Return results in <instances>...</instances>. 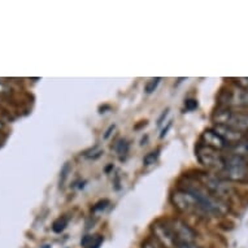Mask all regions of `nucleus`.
Segmentation results:
<instances>
[{
    "mask_svg": "<svg viewBox=\"0 0 248 248\" xmlns=\"http://www.w3.org/2000/svg\"><path fill=\"white\" fill-rule=\"evenodd\" d=\"M152 232L159 244L164 248H177V240L167 221H157L152 225Z\"/></svg>",
    "mask_w": 248,
    "mask_h": 248,
    "instance_id": "8",
    "label": "nucleus"
},
{
    "mask_svg": "<svg viewBox=\"0 0 248 248\" xmlns=\"http://www.w3.org/2000/svg\"><path fill=\"white\" fill-rule=\"evenodd\" d=\"M167 224L169 225V228L174 234L177 247L182 243H194L195 242L196 232L185 221L179 220V218H170V220H167Z\"/></svg>",
    "mask_w": 248,
    "mask_h": 248,
    "instance_id": "7",
    "label": "nucleus"
},
{
    "mask_svg": "<svg viewBox=\"0 0 248 248\" xmlns=\"http://www.w3.org/2000/svg\"><path fill=\"white\" fill-rule=\"evenodd\" d=\"M185 107H186V109L187 110H194L198 108V102L194 100V99H188L185 102Z\"/></svg>",
    "mask_w": 248,
    "mask_h": 248,
    "instance_id": "16",
    "label": "nucleus"
},
{
    "mask_svg": "<svg viewBox=\"0 0 248 248\" xmlns=\"http://www.w3.org/2000/svg\"><path fill=\"white\" fill-rule=\"evenodd\" d=\"M235 85L239 86V87H243V89L248 90V78H236Z\"/></svg>",
    "mask_w": 248,
    "mask_h": 248,
    "instance_id": "17",
    "label": "nucleus"
},
{
    "mask_svg": "<svg viewBox=\"0 0 248 248\" xmlns=\"http://www.w3.org/2000/svg\"><path fill=\"white\" fill-rule=\"evenodd\" d=\"M127 150H129V143H127L126 140L121 139V140L117 143V146H116V151H117V154L118 155L126 154Z\"/></svg>",
    "mask_w": 248,
    "mask_h": 248,
    "instance_id": "15",
    "label": "nucleus"
},
{
    "mask_svg": "<svg viewBox=\"0 0 248 248\" xmlns=\"http://www.w3.org/2000/svg\"><path fill=\"white\" fill-rule=\"evenodd\" d=\"M217 99H218L220 107H226L232 109H247L248 108V90L236 85L221 90Z\"/></svg>",
    "mask_w": 248,
    "mask_h": 248,
    "instance_id": "5",
    "label": "nucleus"
},
{
    "mask_svg": "<svg viewBox=\"0 0 248 248\" xmlns=\"http://www.w3.org/2000/svg\"><path fill=\"white\" fill-rule=\"evenodd\" d=\"M213 130L220 135L221 138L225 139L230 146L240 142V140L246 138V135H247L246 133H242V131L236 130V129H232V127L230 126H225V125H215Z\"/></svg>",
    "mask_w": 248,
    "mask_h": 248,
    "instance_id": "10",
    "label": "nucleus"
},
{
    "mask_svg": "<svg viewBox=\"0 0 248 248\" xmlns=\"http://www.w3.org/2000/svg\"><path fill=\"white\" fill-rule=\"evenodd\" d=\"M212 120L216 125H225L248 134V110L220 107L213 112Z\"/></svg>",
    "mask_w": 248,
    "mask_h": 248,
    "instance_id": "3",
    "label": "nucleus"
},
{
    "mask_svg": "<svg viewBox=\"0 0 248 248\" xmlns=\"http://www.w3.org/2000/svg\"><path fill=\"white\" fill-rule=\"evenodd\" d=\"M103 242V236L100 235H87L83 238L81 244L85 248H99Z\"/></svg>",
    "mask_w": 248,
    "mask_h": 248,
    "instance_id": "11",
    "label": "nucleus"
},
{
    "mask_svg": "<svg viewBox=\"0 0 248 248\" xmlns=\"http://www.w3.org/2000/svg\"><path fill=\"white\" fill-rule=\"evenodd\" d=\"M159 157V151H154V152H150L147 155L146 157L143 159V164L144 165H151V164H155V161Z\"/></svg>",
    "mask_w": 248,
    "mask_h": 248,
    "instance_id": "13",
    "label": "nucleus"
},
{
    "mask_svg": "<svg viewBox=\"0 0 248 248\" xmlns=\"http://www.w3.org/2000/svg\"><path fill=\"white\" fill-rule=\"evenodd\" d=\"M196 157L199 160L200 164H203L204 167L215 171V174H218L225 163V154L222 151L213 150L211 147L204 146L199 143L196 146Z\"/></svg>",
    "mask_w": 248,
    "mask_h": 248,
    "instance_id": "6",
    "label": "nucleus"
},
{
    "mask_svg": "<svg viewBox=\"0 0 248 248\" xmlns=\"http://www.w3.org/2000/svg\"><path fill=\"white\" fill-rule=\"evenodd\" d=\"M160 81H161V78H154V79H151V81L146 85V93H147V94H151V93H154L155 90L157 89V86H159Z\"/></svg>",
    "mask_w": 248,
    "mask_h": 248,
    "instance_id": "14",
    "label": "nucleus"
},
{
    "mask_svg": "<svg viewBox=\"0 0 248 248\" xmlns=\"http://www.w3.org/2000/svg\"><path fill=\"white\" fill-rule=\"evenodd\" d=\"M183 188L187 190L195 200L200 217H222L228 215L230 211V205L228 202L212 195L198 181L187 182V185Z\"/></svg>",
    "mask_w": 248,
    "mask_h": 248,
    "instance_id": "1",
    "label": "nucleus"
},
{
    "mask_svg": "<svg viewBox=\"0 0 248 248\" xmlns=\"http://www.w3.org/2000/svg\"><path fill=\"white\" fill-rule=\"evenodd\" d=\"M107 204H109V202L108 200H103V202H99L98 204H96V207L93 208V211H99V209H104V208L107 207Z\"/></svg>",
    "mask_w": 248,
    "mask_h": 248,
    "instance_id": "18",
    "label": "nucleus"
},
{
    "mask_svg": "<svg viewBox=\"0 0 248 248\" xmlns=\"http://www.w3.org/2000/svg\"><path fill=\"white\" fill-rule=\"evenodd\" d=\"M200 143L204 144V146H208L213 148V150L217 151H228L230 144H229L225 139H222L220 135L217 134L213 129H208L202 134V139H200Z\"/></svg>",
    "mask_w": 248,
    "mask_h": 248,
    "instance_id": "9",
    "label": "nucleus"
},
{
    "mask_svg": "<svg viewBox=\"0 0 248 248\" xmlns=\"http://www.w3.org/2000/svg\"><path fill=\"white\" fill-rule=\"evenodd\" d=\"M68 217H65V216H62V217H60V218H57L55 222H53L52 225V229L53 232H62L64 229L66 228V225H68Z\"/></svg>",
    "mask_w": 248,
    "mask_h": 248,
    "instance_id": "12",
    "label": "nucleus"
},
{
    "mask_svg": "<svg viewBox=\"0 0 248 248\" xmlns=\"http://www.w3.org/2000/svg\"><path fill=\"white\" fill-rule=\"evenodd\" d=\"M195 178L207 191H209L212 195H215L218 199L228 202L234 194V187L232 183L225 181L224 178H221L220 175L215 173L199 171L195 175Z\"/></svg>",
    "mask_w": 248,
    "mask_h": 248,
    "instance_id": "4",
    "label": "nucleus"
},
{
    "mask_svg": "<svg viewBox=\"0 0 248 248\" xmlns=\"http://www.w3.org/2000/svg\"><path fill=\"white\" fill-rule=\"evenodd\" d=\"M217 175L230 183H248V159L226 152L224 168Z\"/></svg>",
    "mask_w": 248,
    "mask_h": 248,
    "instance_id": "2",
    "label": "nucleus"
},
{
    "mask_svg": "<svg viewBox=\"0 0 248 248\" xmlns=\"http://www.w3.org/2000/svg\"><path fill=\"white\" fill-rule=\"evenodd\" d=\"M177 248H200V247H198V246L194 243H182V244H179Z\"/></svg>",
    "mask_w": 248,
    "mask_h": 248,
    "instance_id": "19",
    "label": "nucleus"
}]
</instances>
